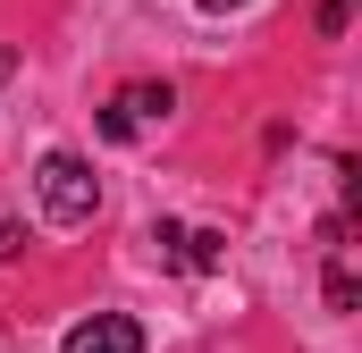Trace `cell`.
I'll return each mask as SVG.
<instances>
[{
	"mask_svg": "<svg viewBox=\"0 0 362 353\" xmlns=\"http://www.w3.org/2000/svg\"><path fill=\"white\" fill-rule=\"evenodd\" d=\"M169 109H177V92H169V85H127V92H110L101 135H110V143H135V135H144V126H160Z\"/></svg>",
	"mask_w": 362,
	"mask_h": 353,
	"instance_id": "2",
	"label": "cell"
},
{
	"mask_svg": "<svg viewBox=\"0 0 362 353\" xmlns=\"http://www.w3.org/2000/svg\"><path fill=\"white\" fill-rule=\"evenodd\" d=\"M68 353H144V328L127 311H93V320L68 328Z\"/></svg>",
	"mask_w": 362,
	"mask_h": 353,
	"instance_id": "4",
	"label": "cell"
},
{
	"mask_svg": "<svg viewBox=\"0 0 362 353\" xmlns=\"http://www.w3.org/2000/svg\"><path fill=\"white\" fill-rule=\"evenodd\" d=\"M8 76H17V51H8V42H0V85H8Z\"/></svg>",
	"mask_w": 362,
	"mask_h": 353,
	"instance_id": "6",
	"label": "cell"
},
{
	"mask_svg": "<svg viewBox=\"0 0 362 353\" xmlns=\"http://www.w3.org/2000/svg\"><path fill=\"white\" fill-rule=\"evenodd\" d=\"M329 311H354V269L329 261Z\"/></svg>",
	"mask_w": 362,
	"mask_h": 353,
	"instance_id": "5",
	"label": "cell"
},
{
	"mask_svg": "<svg viewBox=\"0 0 362 353\" xmlns=\"http://www.w3.org/2000/svg\"><path fill=\"white\" fill-rule=\"evenodd\" d=\"M34 193H42V219H51V227H93V210H101V176H93L76 152H42Z\"/></svg>",
	"mask_w": 362,
	"mask_h": 353,
	"instance_id": "1",
	"label": "cell"
},
{
	"mask_svg": "<svg viewBox=\"0 0 362 353\" xmlns=\"http://www.w3.org/2000/svg\"><path fill=\"white\" fill-rule=\"evenodd\" d=\"M152 244H160V261L169 269H219V253H228V236H211V227H152Z\"/></svg>",
	"mask_w": 362,
	"mask_h": 353,
	"instance_id": "3",
	"label": "cell"
},
{
	"mask_svg": "<svg viewBox=\"0 0 362 353\" xmlns=\"http://www.w3.org/2000/svg\"><path fill=\"white\" fill-rule=\"evenodd\" d=\"M202 8H245V0H202Z\"/></svg>",
	"mask_w": 362,
	"mask_h": 353,
	"instance_id": "7",
	"label": "cell"
}]
</instances>
